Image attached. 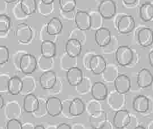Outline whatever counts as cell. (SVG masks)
Listing matches in <instances>:
<instances>
[{
	"mask_svg": "<svg viewBox=\"0 0 153 129\" xmlns=\"http://www.w3.org/2000/svg\"><path fill=\"white\" fill-rule=\"evenodd\" d=\"M136 22L131 15H124L119 18L116 23L117 28L120 34H129L134 29Z\"/></svg>",
	"mask_w": 153,
	"mask_h": 129,
	"instance_id": "obj_3",
	"label": "cell"
},
{
	"mask_svg": "<svg viewBox=\"0 0 153 129\" xmlns=\"http://www.w3.org/2000/svg\"><path fill=\"white\" fill-rule=\"evenodd\" d=\"M66 76L68 84L72 86H76L79 85L84 78L82 70L75 66L68 69Z\"/></svg>",
	"mask_w": 153,
	"mask_h": 129,
	"instance_id": "obj_17",
	"label": "cell"
},
{
	"mask_svg": "<svg viewBox=\"0 0 153 129\" xmlns=\"http://www.w3.org/2000/svg\"><path fill=\"white\" fill-rule=\"evenodd\" d=\"M38 62L36 57L31 54L25 53L21 58L20 62V69L26 75L33 73L36 69Z\"/></svg>",
	"mask_w": 153,
	"mask_h": 129,
	"instance_id": "obj_2",
	"label": "cell"
},
{
	"mask_svg": "<svg viewBox=\"0 0 153 129\" xmlns=\"http://www.w3.org/2000/svg\"><path fill=\"white\" fill-rule=\"evenodd\" d=\"M75 24L79 30L86 31L91 28V16L88 12L79 11L75 16Z\"/></svg>",
	"mask_w": 153,
	"mask_h": 129,
	"instance_id": "obj_8",
	"label": "cell"
},
{
	"mask_svg": "<svg viewBox=\"0 0 153 129\" xmlns=\"http://www.w3.org/2000/svg\"><path fill=\"white\" fill-rule=\"evenodd\" d=\"M137 40L140 46L148 47L153 44V31L148 27L140 29L137 33Z\"/></svg>",
	"mask_w": 153,
	"mask_h": 129,
	"instance_id": "obj_16",
	"label": "cell"
},
{
	"mask_svg": "<svg viewBox=\"0 0 153 129\" xmlns=\"http://www.w3.org/2000/svg\"><path fill=\"white\" fill-rule=\"evenodd\" d=\"M10 59V51L8 48L6 46L1 45L0 46V64H3L7 63Z\"/></svg>",
	"mask_w": 153,
	"mask_h": 129,
	"instance_id": "obj_29",
	"label": "cell"
},
{
	"mask_svg": "<svg viewBox=\"0 0 153 129\" xmlns=\"http://www.w3.org/2000/svg\"><path fill=\"white\" fill-rule=\"evenodd\" d=\"M131 120V115L128 111L119 110L114 116L113 125L116 128H124L130 124Z\"/></svg>",
	"mask_w": 153,
	"mask_h": 129,
	"instance_id": "obj_10",
	"label": "cell"
},
{
	"mask_svg": "<svg viewBox=\"0 0 153 129\" xmlns=\"http://www.w3.org/2000/svg\"><path fill=\"white\" fill-rule=\"evenodd\" d=\"M111 32L105 27H100L96 30L95 33V40L100 47L107 46L111 40Z\"/></svg>",
	"mask_w": 153,
	"mask_h": 129,
	"instance_id": "obj_12",
	"label": "cell"
},
{
	"mask_svg": "<svg viewBox=\"0 0 153 129\" xmlns=\"http://www.w3.org/2000/svg\"><path fill=\"white\" fill-rule=\"evenodd\" d=\"M139 15L143 21H151L153 18V4L151 3H143L140 7Z\"/></svg>",
	"mask_w": 153,
	"mask_h": 129,
	"instance_id": "obj_24",
	"label": "cell"
},
{
	"mask_svg": "<svg viewBox=\"0 0 153 129\" xmlns=\"http://www.w3.org/2000/svg\"><path fill=\"white\" fill-rule=\"evenodd\" d=\"M115 57L119 65L127 66L132 62L134 52L131 47L127 46H121L117 48Z\"/></svg>",
	"mask_w": 153,
	"mask_h": 129,
	"instance_id": "obj_1",
	"label": "cell"
},
{
	"mask_svg": "<svg viewBox=\"0 0 153 129\" xmlns=\"http://www.w3.org/2000/svg\"><path fill=\"white\" fill-rule=\"evenodd\" d=\"M149 107V100L144 95H139L134 99L132 108L139 113H144L148 112Z\"/></svg>",
	"mask_w": 153,
	"mask_h": 129,
	"instance_id": "obj_19",
	"label": "cell"
},
{
	"mask_svg": "<svg viewBox=\"0 0 153 129\" xmlns=\"http://www.w3.org/2000/svg\"><path fill=\"white\" fill-rule=\"evenodd\" d=\"M116 4L113 0H102L98 6V11L104 19H111L116 14Z\"/></svg>",
	"mask_w": 153,
	"mask_h": 129,
	"instance_id": "obj_4",
	"label": "cell"
},
{
	"mask_svg": "<svg viewBox=\"0 0 153 129\" xmlns=\"http://www.w3.org/2000/svg\"><path fill=\"white\" fill-rule=\"evenodd\" d=\"M46 109L47 113L51 117L59 115L63 109V105L60 99L57 97H50L46 101Z\"/></svg>",
	"mask_w": 153,
	"mask_h": 129,
	"instance_id": "obj_9",
	"label": "cell"
},
{
	"mask_svg": "<svg viewBox=\"0 0 153 129\" xmlns=\"http://www.w3.org/2000/svg\"><path fill=\"white\" fill-rule=\"evenodd\" d=\"M16 37L19 42L23 44L28 43L33 37L32 29L27 23H19L16 27Z\"/></svg>",
	"mask_w": 153,
	"mask_h": 129,
	"instance_id": "obj_7",
	"label": "cell"
},
{
	"mask_svg": "<svg viewBox=\"0 0 153 129\" xmlns=\"http://www.w3.org/2000/svg\"><path fill=\"white\" fill-rule=\"evenodd\" d=\"M76 5V0H59V6L63 13L68 14L73 11Z\"/></svg>",
	"mask_w": 153,
	"mask_h": 129,
	"instance_id": "obj_26",
	"label": "cell"
},
{
	"mask_svg": "<svg viewBox=\"0 0 153 129\" xmlns=\"http://www.w3.org/2000/svg\"><path fill=\"white\" fill-rule=\"evenodd\" d=\"M91 28L97 30L98 28L102 27H101L102 18H103L100 15L99 11L92 13V14H91Z\"/></svg>",
	"mask_w": 153,
	"mask_h": 129,
	"instance_id": "obj_28",
	"label": "cell"
},
{
	"mask_svg": "<svg viewBox=\"0 0 153 129\" xmlns=\"http://www.w3.org/2000/svg\"><path fill=\"white\" fill-rule=\"evenodd\" d=\"M107 62L103 56L99 54H94L89 64V69L95 75L102 74L107 68Z\"/></svg>",
	"mask_w": 153,
	"mask_h": 129,
	"instance_id": "obj_6",
	"label": "cell"
},
{
	"mask_svg": "<svg viewBox=\"0 0 153 129\" xmlns=\"http://www.w3.org/2000/svg\"><path fill=\"white\" fill-rule=\"evenodd\" d=\"M40 50L42 56L43 57L52 59L56 55V44L50 40H45L41 44Z\"/></svg>",
	"mask_w": 153,
	"mask_h": 129,
	"instance_id": "obj_21",
	"label": "cell"
},
{
	"mask_svg": "<svg viewBox=\"0 0 153 129\" xmlns=\"http://www.w3.org/2000/svg\"><path fill=\"white\" fill-rule=\"evenodd\" d=\"M149 64L152 68H153V50H152L149 54Z\"/></svg>",
	"mask_w": 153,
	"mask_h": 129,
	"instance_id": "obj_35",
	"label": "cell"
},
{
	"mask_svg": "<svg viewBox=\"0 0 153 129\" xmlns=\"http://www.w3.org/2000/svg\"><path fill=\"white\" fill-rule=\"evenodd\" d=\"M123 2L127 5H132L134 4L137 0H123Z\"/></svg>",
	"mask_w": 153,
	"mask_h": 129,
	"instance_id": "obj_34",
	"label": "cell"
},
{
	"mask_svg": "<svg viewBox=\"0 0 153 129\" xmlns=\"http://www.w3.org/2000/svg\"><path fill=\"white\" fill-rule=\"evenodd\" d=\"M153 82V75L150 70L143 68L139 70L137 76V85L141 88L150 86Z\"/></svg>",
	"mask_w": 153,
	"mask_h": 129,
	"instance_id": "obj_15",
	"label": "cell"
},
{
	"mask_svg": "<svg viewBox=\"0 0 153 129\" xmlns=\"http://www.w3.org/2000/svg\"><path fill=\"white\" fill-rule=\"evenodd\" d=\"M23 89V82L18 76L11 77L8 81V92L12 95H18Z\"/></svg>",
	"mask_w": 153,
	"mask_h": 129,
	"instance_id": "obj_23",
	"label": "cell"
},
{
	"mask_svg": "<svg viewBox=\"0 0 153 129\" xmlns=\"http://www.w3.org/2000/svg\"><path fill=\"white\" fill-rule=\"evenodd\" d=\"M63 29V24L59 18L53 17L47 25V33L49 35H59Z\"/></svg>",
	"mask_w": 153,
	"mask_h": 129,
	"instance_id": "obj_22",
	"label": "cell"
},
{
	"mask_svg": "<svg viewBox=\"0 0 153 129\" xmlns=\"http://www.w3.org/2000/svg\"><path fill=\"white\" fill-rule=\"evenodd\" d=\"M136 128H137V129L138 128H145V127H143V126H141V125H138L136 127Z\"/></svg>",
	"mask_w": 153,
	"mask_h": 129,
	"instance_id": "obj_40",
	"label": "cell"
},
{
	"mask_svg": "<svg viewBox=\"0 0 153 129\" xmlns=\"http://www.w3.org/2000/svg\"><path fill=\"white\" fill-rule=\"evenodd\" d=\"M82 49L81 42L77 38H71L65 44L66 54L72 57H77L81 54Z\"/></svg>",
	"mask_w": 153,
	"mask_h": 129,
	"instance_id": "obj_18",
	"label": "cell"
},
{
	"mask_svg": "<svg viewBox=\"0 0 153 129\" xmlns=\"http://www.w3.org/2000/svg\"><path fill=\"white\" fill-rule=\"evenodd\" d=\"M34 128H36V129H38V128H40V129H45V127L42 125H36L35 127Z\"/></svg>",
	"mask_w": 153,
	"mask_h": 129,
	"instance_id": "obj_38",
	"label": "cell"
},
{
	"mask_svg": "<svg viewBox=\"0 0 153 129\" xmlns=\"http://www.w3.org/2000/svg\"><path fill=\"white\" fill-rule=\"evenodd\" d=\"M54 1L55 0H41L42 3H43L45 4H47V5L52 4L54 2Z\"/></svg>",
	"mask_w": 153,
	"mask_h": 129,
	"instance_id": "obj_36",
	"label": "cell"
},
{
	"mask_svg": "<svg viewBox=\"0 0 153 129\" xmlns=\"http://www.w3.org/2000/svg\"><path fill=\"white\" fill-rule=\"evenodd\" d=\"M40 86L43 89H51L55 85L56 82V76L53 70H47L43 73L39 78Z\"/></svg>",
	"mask_w": 153,
	"mask_h": 129,
	"instance_id": "obj_14",
	"label": "cell"
},
{
	"mask_svg": "<svg viewBox=\"0 0 153 129\" xmlns=\"http://www.w3.org/2000/svg\"><path fill=\"white\" fill-rule=\"evenodd\" d=\"M16 1H17V0H4V2L6 3H12L15 2Z\"/></svg>",
	"mask_w": 153,
	"mask_h": 129,
	"instance_id": "obj_39",
	"label": "cell"
},
{
	"mask_svg": "<svg viewBox=\"0 0 153 129\" xmlns=\"http://www.w3.org/2000/svg\"><path fill=\"white\" fill-rule=\"evenodd\" d=\"M11 26L10 18L4 14H1L0 15V32L1 33H6Z\"/></svg>",
	"mask_w": 153,
	"mask_h": 129,
	"instance_id": "obj_27",
	"label": "cell"
},
{
	"mask_svg": "<svg viewBox=\"0 0 153 129\" xmlns=\"http://www.w3.org/2000/svg\"><path fill=\"white\" fill-rule=\"evenodd\" d=\"M85 106L83 101L79 98H74L70 103L68 106V113L74 117H77L84 113Z\"/></svg>",
	"mask_w": 153,
	"mask_h": 129,
	"instance_id": "obj_20",
	"label": "cell"
},
{
	"mask_svg": "<svg viewBox=\"0 0 153 129\" xmlns=\"http://www.w3.org/2000/svg\"><path fill=\"white\" fill-rule=\"evenodd\" d=\"M114 88L117 93L124 94L129 92L131 87V81L129 77L126 74H119L114 81Z\"/></svg>",
	"mask_w": 153,
	"mask_h": 129,
	"instance_id": "obj_5",
	"label": "cell"
},
{
	"mask_svg": "<svg viewBox=\"0 0 153 129\" xmlns=\"http://www.w3.org/2000/svg\"><path fill=\"white\" fill-rule=\"evenodd\" d=\"M40 105V101L33 93L27 94L23 100V107L25 112L33 113L36 112Z\"/></svg>",
	"mask_w": 153,
	"mask_h": 129,
	"instance_id": "obj_11",
	"label": "cell"
},
{
	"mask_svg": "<svg viewBox=\"0 0 153 129\" xmlns=\"http://www.w3.org/2000/svg\"><path fill=\"white\" fill-rule=\"evenodd\" d=\"M91 94L94 100L97 101L104 100L108 95L107 87L102 82H95L91 86Z\"/></svg>",
	"mask_w": 153,
	"mask_h": 129,
	"instance_id": "obj_13",
	"label": "cell"
},
{
	"mask_svg": "<svg viewBox=\"0 0 153 129\" xmlns=\"http://www.w3.org/2000/svg\"><path fill=\"white\" fill-rule=\"evenodd\" d=\"M56 128H61V129H70L72 128V127L69 124H67V123H62L60 125H59L58 126L56 127Z\"/></svg>",
	"mask_w": 153,
	"mask_h": 129,
	"instance_id": "obj_33",
	"label": "cell"
},
{
	"mask_svg": "<svg viewBox=\"0 0 153 129\" xmlns=\"http://www.w3.org/2000/svg\"><path fill=\"white\" fill-rule=\"evenodd\" d=\"M7 129H22L23 125L20 121L16 118H12L6 124Z\"/></svg>",
	"mask_w": 153,
	"mask_h": 129,
	"instance_id": "obj_31",
	"label": "cell"
},
{
	"mask_svg": "<svg viewBox=\"0 0 153 129\" xmlns=\"http://www.w3.org/2000/svg\"><path fill=\"white\" fill-rule=\"evenodd\" d=\"M91 53H87V54L84 57V61H83V64H84V66L87 69H89V64H90V61L92 57L94 55V54Z\"/></svg>",
	"mask_w": 153,
	"mask_h": 129,
	"instance_id": "obj_32",
	"label": "cell"
},
{
	"mask_svg": "<svg viewBox=\"0 0 153 129\" xmlns=\"http://www.w3.org/2000/svg\"><path fill=\"white\" fill-rule=\"evenodd\" d=\"M4 106V100L2 94L0 96V108L2 109Z\"/></svg>",
	"mask_w": 153,
	"mask_h": 129,
	"instance_id": "obj_37",
	"label": "cell"
},
{
	"mask_svg": "<svg viewBox=\"0 0 153 129\" xmlns=\"http://www.w3.org/2000/svg\"><path fill=\"white\" fill-rule=\"evenodd\" d=\"M20 6L24 15H31L36 11L37 3L36 0H21Z\"/></svg>",
	"mask_w": 153,
	"mask_h": 129,
	"instance_id": "obj_25",
	"label": "cell"
},
{
	"mask_svg": "<svg viewBox=\"0 0 153 129\" xmlns=\"http://www.w3.org/2000/svg\"><path fill=\"white\" fill-rule=\"evenodd\" d=\"M90 84H91L90 80H88L87 77H84V78H83L81 82L79 84V85L76 86L78 92L82 93H86L87 92H88V89L90 88Z\"/></svg>",
	"mask_w": 153,
	"mask_h": 129,
	"instance_id": "obj_30",
	"label": "cell"
}]
</instances>
